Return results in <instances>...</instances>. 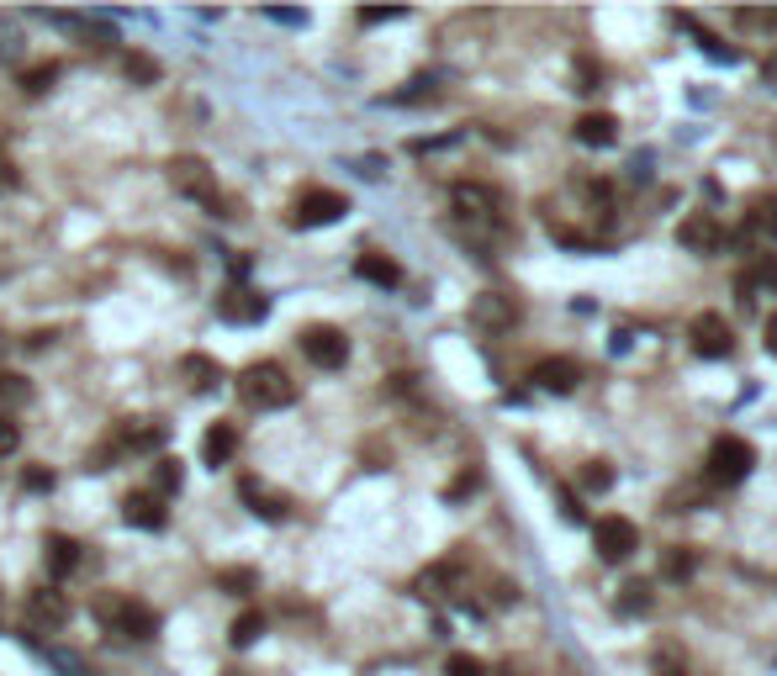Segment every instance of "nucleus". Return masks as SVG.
<instances>
[{
    "instance_id": "35",
    "label": "nucleus",
    "mask_w": 777,
    "mask_h": 676,
    "mask_svg": "<svg viewBox=\"0 0 777 676\" xmlns=\"http://www.w3.org/2000/svg\"><path fill=\"white\" fill-rule=\"evenodd\" d=\"M582 486H587V492H608V486H614V471H608L603 460H592L587 476H582Z\"/></svg>"
},
{
    "instance_id": "40",
    "label": "nucleus",
    "mask_w": 777,
    "mask_h": 676,
    "mask_svg": "<svg viewBox=\"0 0 777 676\" xmlns=\"http://www.w3.org/2000/svg\"><path fill=\"white\" fill-rule=\"evenodd\" d=\"M407 11H360V27H381V22H402Z\"/></svg>"
},
{
    "instance_id": "29",
    "label": "nucleus",
    "mask_w": 777,
    "mask_h": 676,
    "mask_svg": "<svg viewBox=\"0 0 777 676\" xmlns=\"http://www.w3.org/2000/svg\"><path fill=\"white\" fill-rule=\"evenodd\" d=\"M53 80H59V64H32L22 74V90L27 96H43V90H53Z\"/></svg>"
},
{
    "instance_id": "7",
    "label": "nucleus",
    "mask_w": 777,
    "mask_h": 676,
    "mask_svg": "<svg viewBox=\"0 0 777 676\" xmlns=\"http://www.w3.org/2000/svg\"><path fill=\"white\" fill-rule=\"evenodd\" d=\"M349 212V201L339 191H307L302 201L291 206V228H328Z\"/></svg>"
},
{
    "instance_id": "8",
    "label": "nucleus",
    "mask_w": 777,
    "mask_h": 676,
    "mask_svg": "<svg viewBox=\"0 0 777 676\" xmlns=\"http://www.w3.org/2000/svg\"><path fill=\"white\" fill-rule=\"evenodd\" d=\"M688 338H693V349L703 354V360H725V354L735 349L730 323H725V317H714V312H698L688 323Z\"/></svg>"
},
{
    "instance_id": "44",
    "label": "nucleus",
    "mask_w": 777,
    "mask_h": 676,
    "mask_svg": "<svg viewBox=\"0 0 777 676\" xmlns=\"http://www.w3.org/2000/svg\"><path fill=\"white\" fill-rule=\"evenodd\" d=\"M767 349H772V354H777V312H772V317H767Z\"/></svg>"
},
{
    "instance_id": "1",
    "label": "nucleus",
    "mask_w": 777,
    "mask_h": 676,
    "mask_svg": "<svg viewBox=\"0 0 777 676\" xmlns=\"http://www.w3.org/2000/svg\"><path fill=\"white\" fill-rule=\"evenodd\" d=\"M238 397H244L249 407H259V412H281V407H291L296 402V381L281 370V365H249L244 375H238Z\"/></svg>"
},
{
    "instance_id": "17",
    "label": "nucleus",
    "mask_w": 777,
    "mask_h": 676,
    "mask_svg": "<svg viewBox=\"0 0 777 676\" xmlns=\"http://www.w3.org/2000/svg\"><path fill=\"white\" fill-rule=\"evenodd\" d=\"M571 133H577V143H587V148H608L619 138V122L608 117V111H587V117H577Z\"/></svg>"
},
{
    "instance_id": "18",
    "label": "nucleus",
    "mask_w": 777,
    "mask_h": 676,
    "mask_svg": "<svg viewBox=\"0 0 777 676\" xmlns=\"http://www.w3.org/2000/svg\"><path fill=\"white\" fill-rule=\"evenodd\" d=\"M751 238H777V191H767L751 206V217H746V228H740L735 243H751Z\"/></svg>"
},
{
    "instance_id": "27",
    "label": "nucleus",
    "mask_w": 777,
    "mask_h": 676,
    "mask_svg": "<svg viewBox=\"0 0 777 676\" xmlns=\"http://www.w3.org/2000/svg\"><path fill=\"white\" fill-rule=\"evenodd\" d=\"M677 22H682V27H688V16H677ZM693 43H698L703 53H709V59H714V64H735V48H725V43H719V37H714V32H703V27H693Z\"/></svg>"
},
{
    "instance_id": "30",
    "label": "nucleus",
    "mask_w": 777,
    "mask_h": 676,
    "mask_svg": "<svg viewBox=\"0 0 777 676\" xmlns=\"http://www.w3.org/2000/svg\"><path fill=\"white\" fill-rule=\"evenodd\" d=\"M217 587H222V592H238V597H249V592L259 587V576H254V571H244V566H233V571H222V576H217Z\"/></svg>"
},
{
    "instance_id": "5",
    "label": "nucleus",
    "mask_w": 777,
    "mask_h": 676,
    "mask_svg": "<svg viewBox=\"0 0 777 676\" xmlns=\"http://www.w3.org/2000/svg\"><path fill=\"white\" fill-rule=\"evenodd\" d=\"M296 344H302V354L318 370H344V360H349V338L339 328H328V323H312Z\"/></svg>"
},
{
    "instance_id": "20",
    "label": "nucleus",
    "mask_w": 777,
    "mask_h": 676,
    "mask_svg": "<svg viewBox=\"0 0 777 676\" xmlns=\"http://www.w3.org/2000/svg\"><path fill=\"white\" fill-rule=\"evenodd\" d=\"M180 375L191 381V391H212L222 381V365L212 360V354H185L180 360Z\"/></svg>"
},
{
    "instance_id": "39",
    "label": "nucleus",
    "mask_w": 777,
    "mask_h": 676,
    "mask_svg": "<svg viewBox=\"0 0 777 676\" xmlns=\"http://www.w3.org/2000/svg\"><path fill=\"white\" fill-rule=\"evenodd\" d=\"M16 444H22V428H16L11 418H0V455H11Z\"/></svg>"
},
{
    "instance_id": "38",
    "label": "nucleus",
    "mask_w": 777,
    "mask_h": 676,
    "mask_svg": "<svg viewBox=\"0 0 777 676\" xmlns=\"http://www.w3.org/2000/svg\"><path fill=\"white\" fill-rule=\"evenodd\" d=\"M740 27H777V11H735Z\"/></svg>"
},
{
    "instance_id": "25",
    "label": "nucleus",
    "mask_w": 777,
    "mask_h": 676,
    "mask_svg": "<svg viewBox=\"0 0 777 676\" xmlns=\"http://www.w3.org/2000/svg\"><path fill=\"white\" fill-rule=\"evenodd\" d=\"M22 640H27V650L37 655V661H43V666H53V671H64V676H85V666L80 661H74V655H64V650H53V645H37L32 640V634H22Z\"/></svg>"
},
{
    "instance_id": "15",
    "label": "nucleus",
    "mask_w": 777,
    "mask_h": 676,
    "mask_svg": "<svg viewBox=\"0 0 777 676\" xmlns=\"http://www.w3.org/2000/svg\"><path fill=\"white\" fill-rule=\"evenodd\" d=\"M27 613H32V624H48V629L69 624V603H64V592H53V587H37L27 597Z\"/></svg>"
},
{
    "instance_id": "11",
    "label": "nucleus",
    "mask_w": 777,
    "mask_h": 676,
    "mask_svg": "<svg viewBox=\"0 0 777 676\" xmlns=\"http://www.w3.org/2000/svg\"><path fill=\"white\" fill-rule=\"evenodd\" d=\"M238 497H244V507H249L254 518H265V523H281V518L291 513V502H286L281 492H270L265 481H254V476L238 481Z\"/></svg>"
},
{
    "instance_id": "16",
    "label": "nucleus",
    "mask_w": 777,
    "mask_h": 676,
    "mask_svg": "<svg viewBox=\"0 0 777 676\" xmlns=\"http://www.w3.org/2000/svg\"><path fill=\"white\" fill-rule=\"evenodd\" d=\"M233 455H238V428H233V423H212L207 439H201V460L217 471V465H228Z\"/></svg>"
},
{
    "instance_id": "37",
    "label": "nucleus",
    "mask_w": 777,
    "mask_h": 676,
    "mask_svg": "<svg viewBox=\"0 0 777 676\" xmlns=\"http://www.w3.org/2000/svg\"><path fill=\"white\" fill-rule=\"evenodd\" d=\"M22 486H27V492H53V471L32 465V471H22Z\"/></svg>"
},
{
    "instance_id": "3",
    "label": "nucleus",
    "mask_w": 777,
    "mask_h": 676,
    "mask_svg": "<svg viewBox=\"0 0 777 676\" xmlns=\"http://www.w3.org/2000/svg\"><path fill=\"white\" fill-rule=\"evenodd\" d=\"M751 465H756V449L746 439H735V434H719L709 444V465H703V476H709L714 486H740L751 476Z\"/></svg>"
},
{
    "instance_id": "24",
    "label": "nucleus",
    "mask_w": 777,
    "mask_h": 676,
    "mask_svg": "<svg viewBox=\"0 0 777 676\" xmlns=\"http://www.w3.org/2000/svg\"><path fill=\"white\" fill-rule=\"evenodd\" d=\"M27 402H32V381H27V375L0 370V407L16 412V407H27Z\"/></svg>"
},
{
    "instance_id": "19",
    "label": "nucleus",
    "mask_w": 777,
    "mask_h": 676,
    "mask_svg": "<svg viewBox=\"0 0 777 676\" xmlns=\"http://www.w3.org/2000/svg\"><path fill=\"white\" fill-rule=\"evenodd\" d=\"M43 560H48V576H69L74 566H80V544H74L69 534H48L43 539Z\"/></svg>"
},
{
    "instance_id": "28",
    "label": "nucleus",
    "mask_w": 777,
    "mask_h": 676,
    "mask_svg": "<svg viewBox=\"0 0 777 676\" xmlns=\"http://www.w3.org/2000/svg\"><path fill=\"white\" fill-rule=\"evenodd\" d=\"M122 69H127V80H138V85H159V64L148 59V53H127Z\"/></svg>"
},
{
    "instance_id": "6",
    "label": "nucleus",
    "mask_w": 777,
    "mask_h": 676,
    "mask_svg": "<svg viewBox=\"0 0 777 676\" xmlns=\"http://www.w3.org/2000/svg\"><path fill=\"white\" fill-rule=\"evenodd\" d=\"M635 544H640V529L629 518H598L592 523V550H598L603 560H629L635 555Z\"/></svg>"
},
{
    "instance_id": "41",
    "label": "nucleus",
    "mask_w": 777,
    "mask_h": 676,
    "mask_svg": "<svg viewBox=\"0 0 777 676\" xmlns=\"http://www.w3.org/2000/svg\"><path fill=\"white\" fill-rule=\"evenodd\" d=\"M270 22H281V27H307V11H265Z\"/></svg>"
},
{
    "instance_id": "9",
    "label": "nucleus",
    "mask_w": 777,
    "mask_h": 676,
    "mask_svg": "<svg viewBox=\"0 0 777 676\" xmlns=\"http://www.w3.org/2000/svg\"><path fill=\"white\" fill-rule=\"evenodd\" d=\"M265 312H270L265 291L233 286V291H222V296H217V317H222V323H233V328H244V323H259V317H265Z\"/></svg>"
},
{
    "instance_id": "45",
    "label": "nucleus",
    "mask_w": 777,
    "mask_h": 676,
    "mask_svg": "<svg viewBox=\"0 0 777 676\" xmlns=\"http://www.w3.org/2000/svg\"><path fill=\"white\" fill-rule=\"evenodd\" d=\"M762 74H767V85L777 90V53H772V59H767V69H762Z\"/></svg>"
},
{
    "instance_id": "2",
    "label": "nucleus",
    "mask_w": 777,
    "mask_h": 676,
    "mask_svg": "<svg viewBox=\"0 0 777 676\" xmlns=\"http://www.w3.org/2000/svg\"><path fill=\"white\" fill-rule=\"evenodd\" d=\"M96 618L122 640H154L159 634V613L133 603V597H96Z\"/></svg>"
},
{
    "instance_id": "36",
    "label": "nucleus",
    "mask_w": 777,
    "mask_h": 676,
    "mask_svg": "<svg viewBox=\"0 0 777 676\" xmlns=\"http://www.w3.org/2000/svg\"><path fill=\"white\" fill-rule=\"evenodd\" d=\"M555 497H561V518H566V523H582V518H587V507H582L577 492H566V486H561Z\"/></svg>"
},
{
    "instance_id": "33",
    "label": "nucleus",
    "mask_w": 777,
    "mask_h": 676,
    "mask_svg": "<svg viewBox=\"0 0 777 676\" xmlns=\"http://www.w3.org/2000/svg\"><path fill=\"white\" fill-rule=\"evenodd\" d=\"M688 571H693V550H672L661 560V576H672V581H682Z\"/></svg>"
},
{
    "instance_id": "14",
    "label": "nucleus",
    "mask_w": 777,
    "mask_h": 676,
    "mask_svg": "<svg viewBox=\"0 0 777 676\" xmlns=\"http://www.w3.org/2000/svg\"><path fill=\"white\" fill-rule=\"evenodd\" d=\"M122 518L143 534H159L164 529V502L154 492H133V497H122Z\"/></svg>"
},
{
    "instance_id": "23",
    "label": "nucleus",
    "mask_w": 777,
    "mask_h": 676,
    "mask_svg": "<svg viewBox=\"0 0 777 676\" xmlns=\"http://www.w3.org/2000/svg\"><path fill=\"white\" fill-rule=\"evenodd\" d=\"M180 481H185V465H180L175 455H159V460H154V497H159V502L175 497Z\"/></svg>"
},
{
    "instance_id": "43",
    "label": "nucleus",
    "mask_w": 777,
    "mask_h": 676,
    "mask_svg": "<svg viewBox=\"0 0 777 676\" xmlns=\"http://www.w3.org/2000/svg\"><path fill=\"white\" fill-rule=\"evenodd\" d=\"M11 185H16V169H11L6 159H0V191H11Z\"/></svg>"
},
{
    "instance_id": "22",
    "label": "nucleus",
    "mask_w": 777,
    "mask_h": 676,
    "mask_svg": "<svg viewBox=\"0 0 777 676\" xmlns=\"http://www.w3.org/2000/svg\"><path fill=\"white\" fill-rule=\"evenodd\" d=\"M471 317H476L481 328H508V323H513V307L503 302V296H492V291H487V296H476Z\"/></svg>"
},
{
    "instance_id": "42",
    "label": "nucleus",
    "mask_w": 777,
    "mask_h": 676,
    "mask_svg": "<svg viewBox=\"0 0 777 676\" xmlns=\"http://www.w3.org/2000/svg\"><path fill=\"white\" fill-rule=\"evenodd\" d=\"M360 175H365V180H381V159H376V154L360 159Z\"/></svg>"
},
{
    "instance_id": "10",
    "label": "nucleus",
    "mask_w": 777,
    "mask_h": 676,
    "mask_svg": "<svg viewBox=\"0 0 777 676\" xmlns=\"http://www.w3.org/2000/svg\"><path fill=\"white\" fill-rule=\"evenodd\" d=\"M677 243H682V249H693V254H719L730 238H725V228H719L709 212H693V217L677 228Z\"/></svg>"
},
{
    "instance_id": "12",
    "label": "nucleus",
    "mask_w": 777,
    "mask_h": 676,
    "mask_svg": "<svg viewBox=\"0 0 777 676\" xmlns=\"http://www.w3.org/2000/svg\"><path fill=\"white\" fill-rule=\"evenodd\" d=\"M577 381H582V365H577V360H566V354H550V360H540V365H534V386L555 391V397H566V391H577Z\"/></svg>"
},
{
    "instance_id": "34",
    "label": "nucleus",
    "mask_w": 777,
    "mask_h": 676,
    "mask_svg": "<svg viewBox=\"0 0 777 676\" xmlns=\"http://www.w3.org/2000/svg\"><path fill=\"white\" fill-rule=\"evenodd\" d=\"M444 676H487V666H481L476 655H450V661H444Z\"/></svg>"
},
{
    "instance_id": "31",
    "label": "nucleus",
    "mask_w": 777,
    "mask_h": 676,
    "mask_svg": "<svg viewBox=\"0 0 777 676\" xmlns=\"http://www.w3.org/2000/svg\"><path fill=\"white\" fill-rule=\"evenodd\" d=\"M619 608L624 613H645V608H651V587H645V581H629L624 597H619Z\"/></svg>"
},
{
    "instance_id": "4",
    "label": "nucleus",
    "mask_w": 777,
    "mask_h": 676,
    "mask_svg": "<svg viewBox=\"0 0 777 676\" xmlns=\"http://www.w3.org/2000/svg\"><path fill=\"white\" fill-rule=\"evenodd\" d=\"M170 185L180 196H191V201H201L207 212L217 217L222 212V196H217V180H212V169L201 164V159H191V154H180V159H170Z\"/></svg>"
},
{
    "instance_id": "13",
    "label": "nucleus",
    "mask_w": 777,
    "mask_h": 676,
    "mask_svg": "<svg viewBox=\"0 0 777 676\" xmlns=\"http://www.w3.org/2000/svg\"><path fill=\"white\" fill-rule=\"evenodd\" d=\"M450 206H455V217H466V222H492L497 217V196L487 191V185H455Z\"/></svg>"
},
{
    "instance_id": "26",
    "label": "nucleus",
    "mask_w": 777,
    "mask_h": 676,
    "mask_svg": "<svg viewBox=\"0 0 777 676\" xmlns=\"http://www.w3.org/2000/svg\"><path fill=\"white\" fill-rule=\"evenodd\" d=\"M259 634H265V618H259V613H238L233 629H228V640H233V650H249Z\"/></svg>"
},
{
    "instance_id": "32",
    "label": "nucleus",
    "mask_w": 777,
    "mask_h": 676,
    "mask_svg": "<svg viewBox=\"0 0 777 676\" xmlns=\"http://www.w3.org/2000/svg\"><path fill=\"white\" fill-rule=\"evenodd\" d=\"M746 280H751V286H767V291H777V254H762V259H756V270H751Z\"/></svg>"
},
{
    "instance_id": "21",
    "label": "nucleus",
    "mask_w": 777,
    "mask_h": 676,
    "mask_svg": "<svg viewBox=\"0 0 777 676\" xmlns=\"http://www.w3.org/2000/svg\"><path fill=\"white\" fill-rule=\"evenodd\" d=\"M355 275L370 280V286H386V291L402 286V270L392 265V259H381V254H360V259H355Z\"/></svg>"
}]
</instances>
